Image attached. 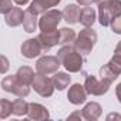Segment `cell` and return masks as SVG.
Listing matches in <instances>:
<instances>
[{"label": "cell", "instance_id": "cell-1", "mask_svg": "<svg viewBox=\"0 0 121 121\" xmlns=\"http://www.w3.org/2000/svg\"><path fill=\"white\" fill-rule=\"evenodd\" d=\"M57 57L64 66V69L70 73H78L83 69V64H84L83 56L71 44H64L57 51Z\"/></svg>", "mask_w": 121, "mask_h": 121}, {"label": "cell", "instance_id": "cell-2", "mask_svg": "<svg viewBox=\"0 0 121 121\" xmlns=\"http://www.w3.org/2000/svg\"><path fill=\"white\" fill-rule=\"evenodd\" d=\"M121 74V40L118 41L111 60L100 69V77L112 83Z\"/></svg>", "mask_w": 121, "mask_h": 121}, {"label": "cell", "instance_id": "cell-3", "mask_svg": "<svg viewBox=\"0 0 121 121\" xmlns=\"http://www.w3.org/2000/svg\"><path fill=\"white\" fill-rule=\"evenodd\" d=\"M121 14V0H110L98 6V22L101 26L107 27L112 20Z\"/></svg>", "mask_w": 121, "mask_h": 121}, {"label": "cell", "instance_id": "cell-4", "mask_svg": "<svg viewBox=\"0 0 121 121\" xmlns=\"http://www.w3.org/2000/svg\"><path fill=\"white\" fill-rule=\"evenodd\" d=\"M95 43H97V33L91 27H86L84 30L80 31L73 46L81 56H88Z\"/></svg>", "mask_w": 121, "mask_h": 121}, {"label": "cell", "instance_id": "cell-5", "mask_svg": "<svg viewBox=\"0 0 121 121\" xmlns=\"http://www.w3.org/2000/svg\"><path fill=\"white\" fill-rule=\"evenodd\" d=\"M2 88L7 93H13L17 97H27L30 93V87L24 83H22L16 74L13 76H6L2 80Z\"/></svg>", "mask_w": 121, "mask_h": 121}, {"label": "cell", "instance_id": "cell-6", "mask_svg": "<svg viewBox=\"0 0 121 121\" xmlns=\"http://www.w3.org/2000/svg\"><path fill=\"white\" fill-rule=\"evenodd\" d=\"M31 86H33L34 91L37 94H40L41 97H51L54 93V88H56L53 78H48L47 74H43V73H37L34 76Z\"/></svg>", "mask_w": 121, "mask_h": 121}, {"label": "cell", "instance_id": "cell-7", "mask_svg": "<svg viewBox=\"0 0 121 121\" xmlns=\"http://www.w3.org/2000/svg\"><path fill=\"white\" fill-rule=\"evenodd\" d=\"M63 19V12L60 10H48L43 13V16L39 19V29L41 31H50L56 30L58 23Z\"/></svg>", "mask_w": 121, "mask_h": 121}, {"label": "cell", "instance_id": "cell-8", "mask_svg": "<svg viewBox=\"0 0 121 121\" xmlns=\"http://www.w3.org/2000/svg\"><path fill=\"white\" fill-rule=\"evenodd\" d=\"M110 86H111L110 81H107L104 78L97 80L94 76H87L86 81H84V88H86L87 94H91V95H103V94H105L110 90Z\"/></svg>", "mask_w": 121, "mask_h": 121}, {"label": "cell", "instance_id": "cell-9", "mask_svg": "<svg viewBox=\"0 0 121 121\" xmlns=\"http://www.w3.org/2000/svg\"><path fill=\"white\" fill-rule=\"evenodd\" d=\"M61 66V61L58 60V57L56 56H43L37 60L36 63V70L37 73H43V74H53L57 73L58 67Z\"/></svg>", "mask_w": 121, "mask_h": 121}, {"label": "cell", "instance_id": "cell-10", "mask_svg": "<svg viewBox=\"0 0 121 121\" xmlns=\"http://www.w3.org/2000/svg\"><path fill=\"white\" fill-rule=\"evenodd\" d=\"M41 47H43V51H50L51 47L60 44V30H50V31H41L39 36H37Z\"/></svg>", "mask_w": 121, "mask_h": 121}, {"label": "cell", "instance_id": "cell-11", "mask_svg": "<svg viewBox=\"0 0 121 121\" xmlns=\"http://www.w3.org/2000/svg\"><path fill=\"white\" fill-rule=\"evenodd\" d=\"M41 51H43V47H41L39 39H27L22 44V54L26 58H34V57L40 56Z\"/></svg>", "mask_w": 121, "mask_h": 121}, {"label": "cell", "instance_id": "cell-12", "mask_svg": "<svg viewBox=\"0 0 121 121\" xmlns=\"http://www.w3.org/2000/svg\"><path fill=\"white\" fill-rule=\"evenodd\" d=\"M67 98H69V101H70L71 104H74V105H80V104L86 103V100H87V91H86L84 86H81V84H78V83L73 84V86L70 87V90H69Z\"/></svg>", "mask_w": 121, "mask_h": 121}, {"label": "cell", "instance_id": "cell-13", "mask_svg": "<svg viewBox=\"0 0 121 121\" xmlns=\"http://www.w3.org/2000/svg\"><path fill=\"white\" fill-rule=\"evenodd\" d=\"M61 0H33L30 4V10L34 12L36 14H43L48 10H51V7H56Z\"/></svg>", "mask_w": 121, "mask_h": 121}, {"label": "cell", "instance_id": "cell-14", "mask_svg": "<svg viewBox=\"0 0 121 121\" xmlns=\"http://www.w3.org/2000/svg\"><path fill=\"white\" fill-rule=\"evenodd\" d=\"M29 118L30 120H47L50 117L48 114V110L39 104V103H30L29 104V112H27Z\"/></svg>", "mask_w": 121, "mask_h": 121}, {"label": "cell", "instance_id": "cell-15", "mask_svg": "<svg viewBox=\"0 0 121 121\" xmlns=\"http://www.w3.org/2000/svg\"><path fill=\"white\" fill-rule=\"evenodd\" d=\"M83 111V115H84V120H88V121H95L101 117L103 114V108L98 103L95 101H91L88 104H86V107L81 110Z\"/></svg>", "mask_w": 121, "mask_h": 121}, {"label": "cell", "instance_id": "cell-16", "mask_svg": "<svg viewBox=\"0 0 121 121\" xmlns=\"http://www.w3.org/2000/svg\"><path fill=\"white\" fill-rule=\"evenodd\" d=\"M6 23L10 27H17L24 22V12L20 7H13L7 14H4Z\"/></svg>", "mask_w": 121, "mask_h": 121}, {"label": "cell", "instance_id": "cell-17", "mask_svg": "<svg viewBox=\"0 0 121 121\" xmlns=\"http://www.w3.org/2000/svg\"><path fill=\"white\" fill-rule=\"evenodd\" d=\"M80 14H81V10L76 4H67L63 10V19L69 24H76L77 22H80Z\"/></svg>", "mask_w": 121, "mask_h": 121}, {"label": "cell", "instance_id": "cell-18", "mask_svg": "<svg viewBox=\"0 0 121 121\" xmlns=\"http://www.w3.org/2000/svg\"><path fill=\"white\" fill-rule=\"evenodd\" d=\"M39 26V20H37V14L34 12H31L30 9H27L24 12V22H23V27L27 33H34V30Z\"/></svg>", "mask_w": 121, "mask_h": 121}, {"label": "cell", "instance_id": "cell-19", "mask_svg": "<svg viewBox=\"0 0 121 121\" xmlns=\"http://www.w3.org/2000/svg\"><path fill=\"white\" fill-rule=\"evenodd\" d=\"M71 81V77L67 74V73H61V71H57L54 73L53 76V83H54V87L58 90V91H63Z\"/></svg>", "mask_w": 121, "mask_h": 121}, {"label": "cell", "instance_id": "cell-20", "mask_svg": "<svg viewBox=\"0 0 121 121\" xmlns=\"http://www.w3.org/2000/svg\"><path fill=\"white\" fill-rule=\"evenodd\" d=\"M95 22V10L93 7H84L81 9V14H80V23L84 27H91Z\"/></svg>", "mask_w": 121, "mask_h": 121}, {"label": "cell", "instance_id": "cell-21", "mask_svg": "<svg viewBox=\"0 0 121 121\" xmlns=\"http://www.w3.org/2000/svg\"><path fill=\"white\" fill-rule=\"evenodd\" d=\"M16 76H17V78H19L22 83H24V84L30 86V84L33 83V80H34V76H36V74H34L33 69H30L29 66H23V67H20V69L17 70Z\"/></svg>", "mask_w": 121, "mask_h": 121}, {"label": "cell", "instance_id": "cell-22", "mask_svg": "<svg viewBox=\"0 0 121 121\" xmlns=\"http://www.w3.org/2000/svg\"><path fill=\"white\" fill-rule=\"evenodd\" d=\"M29 112V103H26L23 100V97H19L13 101V114L17 117L26 115Z\"/></svg>", "mask_w": 121, "mask_h": 121}, {"label": "cell", "instance_id": "cell-23", "mask_svg": "<svg viewBox=\"0 0 121 121\" xmlns=\"http://www.w3.org/2000/svg\"><path fill=\"white\" fill-rule=\"evenodd\" d=\"M77 39L76 33L73 29H69V27H63V29H60V44H71L74 43Z\"/></svg>", "mask_w": 121, "mask_h": 121}, {"label": "cell", "instance_id": "cell-24", "mask_svg": "<svg viewBox=\"0 0 121 121\" xmlns=\"http://www.w3.org/2000/svg\"><path fill=\"white\" fill-rule=\"evenodd\" d=\"M10 114H13V103H10L9 100L3 98L2 101H0V118L4 120Z\"/></svg>", "mask_w": 121, "mask_h": 121}, {"label": "cell", "instance_id": "cell-25", "mask_svg": "<svg viewBox=\"0 0 121 121\" xmlns=\"http://www.w3.org/2000/svg\"><path fill=\"white\" fill-rule=\"evenodd\" d=\"M12 9H13L12 0H0V12L3 14H7Z\"/></svg>", "mask_w": 121, "mask_h": 121}, {"label": "cell", "instance_id": "cell-26", "mask_svg": "<svg viewBox=\"0 0 121 121\" xmlns=\"http://www.w3.org/2000/svg\"><path fill=\"white\" fill-rule=\"evenodd\" d=\"M111 29H112V31H114L115 34H121V14L117 16V17L112 20V23H111Z\"/></svg>", "mask_w": 121, "mask_h": 121}, {"label": "cell", "instance_id": "cell-27", "mask_svg": "<svg viewBox=\"0 0 121 121\" xmlns=\"http://www.w3.org/2000/svg\"><path fill=\"white\" fill-rule=\"evenodd\" d=\"M0 60H2V69H0V71L4 74L7 71V69H9V60H7L6 56H2V57H0Z\"/></svg>", "mask_w": 121, "mask_h": 121}, {"label": "cell", "instance_id": "cell-28", "mask_svg": "<svg viewBox=\"0 0 121 121\" xmlns=\"http://www.w3.org/2000/svg\"><path fill=\"white\" fill-rule=\"evenodd\" d=\"M83 120L84 118V115H83V111H76V112H73V114H70L69 115V120Z\"/></svg>", "mask_w": 121, "mask_h": 121}, {"label": "cell", "instance_id": "cell-29", "mask_svg": "<svg viewBox=\"0 0 121 121\" xmlns=\"http://www.w3.org/2000/svg\"><path fill=\"white\" fill-rule=\"evenodd\" d=\"M107 120H108V121H110V120H121V115L117 114V112H110V114L107 115Z\"/></svg>", "mask_w": 121, "mask_h": 121}, {"label": "cell", "instance_id": "cell-30", "mask_svg": "<svg viewBox=\"0 0 121 121\" xmlns=\"http://www.w3.org/2000/svg\"><path fill=\"white\" fill-rule=\"evenodd\" d=\"M115 94H117L118 101L121 103V83H120V84H117V87H115Z\"/></svg>", "mask_w": 121, "mask_h": 121}, {"label": "cell", "instance_id": "cell-31", "mask_svg": "<svg viewBox=\"0 0 121 121\" xmlns=\"http://www.w3.org/2000/svg\"><path fill=\"white\" fill-rule=\"evenodd\" d=\"M77 3L81 4V6H88V4L94 3V0H77Z\"/></svg>", "mask_w": 121, "mask_h": 121}, {"label": "cell", "instance_id": "cell-32", "mask_svg": "<svg viewBox=\"0 0 121 121\" xmlns=\"http://www.w3.org/2000/svg\"><path fill=\"white\" fill-rule=\"evenodd\" d=\"M13 2H14V3H17L19 6H23V4H27L30 0H13Z\"/></svg>", "mask_w": 121, "mask_h": 121}, {"label": "cell", "instance_id": "cell-33", "mask_svg": "<svg viewBox=\"0 0 121 121\" xmlns=\"http://www.w3.org/2000/svg\"><path fill=\"white\" fill-rule=\"evenodd\" d=\"M107 2H110V0H94V3H97L98 6L103 4V3H107Z\"/></svg>", "mask_w": 121, "mask_h": 121}]
</instances>
